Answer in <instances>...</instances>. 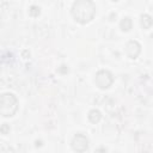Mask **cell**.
<instances>
[{
  "mask_svg": "<svg viewBox=\"0 0 153 153\" xmlns=\"http://www.w3.org/2000/svg\"><path fill=\"white\" fill-rule=\"evenodd\" d=\"M94 5L90 0H79L73 6V16L79 23H87L94 16Z\"/></svg>",
  "mask_w": 153,
  "mask_h": 153,
  "instance_id": "1",
  "label": "cell"
},
{
  "mask_svg": "<svg viewBox=\"0 0 153 153\" xmlns=\"http://www.w3.org/2000/svg\"><path fill=\"white\" fill-rule=\"evenodd\" d=\"M17 111V99L12 93L0 96V112L2 116H12Z\"/></svg>",
  "mask_w": 153,
  "mask_h": 153,
  "instance_id": "2",
  "label": "cell"
}]
</instances>
